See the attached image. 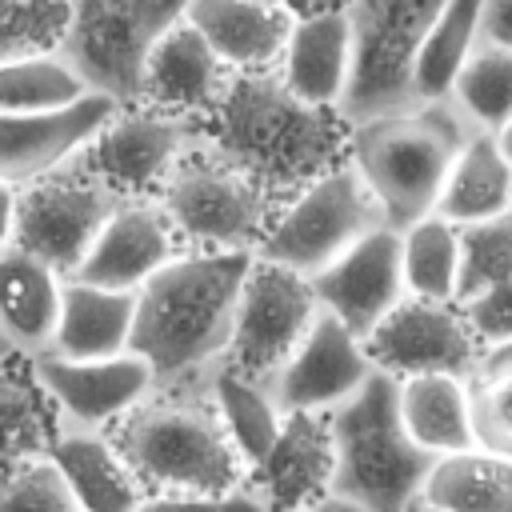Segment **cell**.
Here are the masks:
<instances>
[{
  "instance_id": "38",
  "label": "cell",
  "mask_w": 512,
  "mask_h": 512,
  "mask_svg": "<svg viewBox=\"0 0 512 512\" xmlns=\"http://www.w3.org/2000/svg\"><path fill=\"white\" fill-rule=\"evenodd\" d=\"M472 412L480 444L512 456V372L472 376Z\"/></svg>"
},
{
  "instance_id": "10",
  "label": "cell",
  "mask_w": 512,
  "mask_h": 512,
  "mask_svg": "<svg viewBox=\"0 0 512 512\" xmlns=\"http://www.w3.org/2000/svg\"><path fill=\"white\" fill-rule=\"evenodd\" d=\"M112 180L68 160L64 168L20 188L16 200V244L52 264L60 276H76L104 224L128 204Z\"/></svg>"
},
{
  "instance_id": "31",
  "label": "cell",
  "mask_w": 512,
  "mask_h": 512,
  "mask_svg": "<svg viewBox=\"0 0 512 512\" xmlns=\"http://www.w3.org/2000/svg\"><path fill=\"white\" fill-rule=\"evenodd\" d=\"M204 380H208V388L216 396V408H220V416H224L236 448L244 452L248 468L260 464L268 456V448L276 444L284 420H288L284 408L276 404V396L268 392V384H260V380L244 376L240 368H232L228 356L220 364H212L204 372Z\"/></svg>"
},
{
  "instance_id": "4",
  "label": "cell",
  "mask_w": 512,
  "mask_h": 512,
  "mask_svg": "<svg viewBox=\"0 0 512 512\" xmlns=\"http://www.w3.org/2000/svg\"><path fill=\"white\" fill-rule=\"evenodd\" d=\"M472 132L476 128L452 100H420L352 124L348 160L380 200L388 228L404 232L420 216L436 212L448 172Z\"/></svg>"
},
{
  "instance_id": "28",
  "label": "cell",
  "mask_w": 512,
  "mask_h": 512,
  "mask_svg": "<svg viewBox=\"0 0 512 512\" xmlns=\"http://www.w3.org/2000/svg\"><path fill=\"white\" fill-rule=\"evenodd\" d=\"M436 212L452 224H476L512 212V156L500 136L472 132L448 172Z\"/></svg>"
},
{
  "instance_id": "47",
  "label": "cell",
  "mask_w": 512,
  "mask_h": 512,
  "mask_svg": "<svg viewBox=\"0 0 512 512\" xmlns=\"http://www.w3.org/2000/svg\"><path fill=\"white\" fill-rule=\"evenodd\" d=\"M8 352H16V348H12V344H8V336L0 332V356H8Z\"/></svg>"
},
{
  "instance_id": "8",
  "label": "cell",
  "mask_w": 512,
  "mask_h": 512,
  "mask_svg": "<svg viewBox=\"0 0 512 512\" xmlns=\"http://www.w3.org/2000/svg\"><path fill=\"white\" fill-rule=\"evenodd\" d=\"M444 4L448 0H348L356 56L340 112L352 124L416 104L412 68Z\"/></svg>"
},
{
  "instance_id": "46",
  "label": "cell",
  "mask_w": 512,
  "mask_h": 512,
  "mask_svg": "<svg viewBox=\"0 0 512 512\" xmlns=\"http://www.w3.org/2000/svg\"><path fill=\"white\" fill-rule=\"evenodd\" d=\"M408 512H444V508H436V504H428L424 496H416V500L408 504Z\"/></svg>"
},
{
  "instance_id": "19",
  "label": "cell",
  "mask_w": 512,
  "mask_h": 512,
  "mask_svg": "<svg viewBox=\"0 0 512 512\" xmlns=\"http://www.w3.org/2000/svg\"><path fill=\"white\" fill-rule=\"evenodd\" d=\"M228 80H232V68L204 40V32L184 16L148 52L136 104H152L164 112H184V116L204 120L220 104Z\"/></svg>"
},
{
  "instance_id": "21",
  "label": "cell",
  "mask_w": 512,
  "mask_h": 512,
  "mask_svg": "<svg viewBox=\"0 0 512 512\" xmlns=\"http://www.w3.org/2000/svg\"><path fill=\"white\" fill-rule=\"evenodd\" d=\"M188 20L232 72H276L300 16L268 0H188Z\"/></svg>"
},
{
  "instance_id": "16",
  "label": "cell",
  "mask_w": 512,
  "mask_h": 512,
  "mask_svg": "<svg viewBox=\"0 0 512 512\" xmlns=\"http://www.w3.org/2000/svg\"><path fill=\"white\" fill-rule=\"evenodd\" d=\"M316 300L324 312L344 320L360 340L408 296L404 288V244L400 232L380 224L364 240H356L336 264L312 276Z\"/></svg>"
},
{
  "instance_id": "6",
  "label": "cell",
  "mask_w": 512,
  "mask_h": 512,
  "mask_svg": "<svg viewBox=\"0 0 512 512\" xmlns=\"http://www.w3.org/2000/svg\"><path fill=\"white\" fill-rule=\"evenodd\" d=\"M156 200L172 220L180 248L196 252H260L280 216V208L248 176L204 144V132L172 168Z\"/></svg>"
},
{
  "instance_id": "34",
  "label": "cell",
  "mask_w": 512,
  "mask_h": 512,
  "mask_svg": "<svg viewBox=\"0 0 512 512\" xmlns=\"http://www.w3.org/2000/svg\"><path fill=\"white\" fill-rule=\"evenodd\" d=\"M84 96L88 84L60 52L0 60V112H56Z\"/></svg>"
},
{
  "instance_id": "1",
  "label": "cell",
  "mask_w": 512,
  "mask_h": 512,
  "mask_svg": "<svg viewBox=\"0 0 512 512\" xmlns=\"http://www.w3.org/2000/svg\"><path fill=\"white\" fill-rule=\"evenodd\" d=\"M204 144L248 176L276 208L348 164L352 120L296 96L280 72H232L220 104L200 120Z\"/></svg>"
},
{
  "instance_id": "25",
  "label": "cell",
  "mask_w": 512,
  "mask_h": 512,
  "mask_svg": "<svg viewBox=\"0 0 512 512\" xmlns=\"http://www.w3.org/2000/svg\"><path fill=\"white\" fill-rule=\"evenodd\" d=\"M132 324H136V292L100 288V284L68 276L56 340L48 352L76 356V360L120 356L132 348Z\"/></svg>"
},
{
  "instance_id": "41",
  "label": "cell",
  "mask_w": 512,
  "mask_h": 512,
  "mask_svg": "<svg viewBox=\"0 0 512 512\" xmlns=\"http://www.w3.org/2000/svg\"><path fill=\"white\" fill-rule=\"evenodd\" d=\"M484 44L512 48V0H484Z\"/></svg>"
},
{
  "instance_id": "40",
  "label": "cell",
  "mask_w": 512,
  "mask_h": 512,
  "mask_svg": "<svg viewBox=\"0 0 512 512\" xmlns=\"http://www.w3.org/2000/svg\"><path fill=\"white\" fill-rule=\"evenodd\" d=\"M136 512H268V504L244 484L216 496H148Z\"/></svg>"
},
{
  "instance_id": "2",
  "label": "cell",
  "mask_w": 512,
  "mask_h": 512,
  "mask_svg": "<svg viewBox=\"0 0 512 512\" xmlns=\"http://www.w3.org/2000/svg\"><path fill=\"white\" fill-rule=\"evenodd\" d=\"M256 252H196L184 248L136 288L132 352H140L156 388L200 380L228 356L236 304Z\"/></svg>"
},
{
  "instance_id": "17",
  "label": "cell",
  "mask_w": 512,
  "mask_h": 512,
  "mask_svg": "<svg viewBox=\"0 0 512 512\" xmlns=\"http://www.w3.org/2000/svg\"><path fill=\"white\" fill-rule=\"evenodd\" d=\"M116 112L120 104L100 92L56 112H0V180L24 188L64 168Z\"/></svg>"
},
{
  "instance_id": "7",
  "label": "cell",
  "mask_w": 512,
  "mask_h": 512,
  "mask_svg": "<svg viewBox=\"0 0 512 512\" xmlns=\"http://www.w3.org/2000/svg\"><path fill=\"white\" fill-rule=\"evenodd\" d=\"M184 16L188 0H72L60 56L80 72L88 92L136 104L148 52Z\"/></svg>"
},
{
  "instance_id": "24",
  "label": "cell",
  "mask_w": 512,
  "mask_h": 512,
  "mask_svg": "<svg viewBox=\"0 0 512 512\" xmlns=\"http://www.w3.org/2000/svg\"><path fill=\"white\" fill-rule=\"evenodd\" d=\"M48 456L64 472L84 512H136L148 500L144 484L136 480V472L128 468V460L120 456L108 432L60 424Z\"/></svg>"
},
{
  "instance_id": "35",
  "label": "cell",
  "mask_w": 512,
  "mask_h": 512,
  "mask_svg": "<svg viewBox=\"0 0 512 512\" xmlns=\"http://www.w3.org/2000/svg\"><path fill=\"white\" fill-rule=\"evenodd\" d=\"M512 280V212L460 224V304Z\"/></svg>"
},
{
  "instance_id": "13",
  "label": "cell",
  "mask_w": 512,
  "mask_h": 512,
  "mask_svg": "<svg viewBox=\"0 0 512 512\" xmlns=\"http://www.w3.org/2000/svg\"><path fill=\"white\" fill-rule=\"evenodd\" d=\"M368 360L376 372H388L396 380L408 376H468L476 372L484 344L464 312L460 300H424L404 296L364 340Z\"/></svg>"
},
{
  "instance_id": "12",
  "label": "cell",
  "mask_w": 512,
  "mask_h": 512,
  "mask_svg": "<svg viewBox=\"0 0 512 512\" xmlns=\"http://www.w3.org/2000/svg\"><path fill=\"white\" fill-rule=\"evenodd\" d=\"M200 132L204 124L196 116L164 112L152 104H120V112L72 160L112 180L132 200H152L184 152L200 140Z\"/></svg>"
},
{
  "instance_id": "26",
  "label": "cell",
  "mask_w": 512,
  "mask_h": 512,
  "mask_svg": "<svg viewBox=\"0 0 512 512\" xmlns=\"http://www.w3.org/2000/svg\"><path fill=\"white\" fill-rule=\"evenodd\" d=\"M400 416L408 436L432 456H452L480 444L468 376L432 372L400 380Z\"/></svg>"
},
{
  "instance_id": "37",
  "label": "cell",
  "mask_w": 512,
  "mask_h": 512,
  "mask_svg": "<svg viewBox=\"0 0 512 512\" xmlns=\"http://www.w3.org/2000/svg\"><path fill=\"white\" fill-rule=\"evenodd\" d=\"M0 512H84L52 456L24 460L0 480Z\"/></svg>"
},
{
  "instance_id": "32",
  "label": "cell",
  "mask_w": 512,
  "mask_h": 512,
  "mask_svg": "<svg viewBox=\"0 0 512 512\" xmlns=\"http://www.w3.org/2000/svg\"><path fill=\"white\" fill-rule=\"evenodd\" d=\"M404 244V288L424 300H456L460 296V224L440 212L420 216L400 232Z\"/></svg>"
},
{
  "instance_id": "20",
  "label": "cell",
  "mask_w": 512,
  "mask_h": 512,
  "mask_svg": "<svg viewBox=\"0 0 512 512\" xmlns=\"http://www.w3.org/2000/svg\"><path fill=\"white\" fill-rule=\"evenodd\" d=\"M180 252V236L164 216L160 200H128L96 236L92 252L76 268V280L136 292Z\"/></svg>"
},
{
  "instance_id": "39",
  "label": "cell",
  "mask_w": 512,
  "mask_h": 512,
  "mask_svg": "<svg viewBox=\"0 0 512 512\" xmlns=\"http://www.w3.org/2000/svg\"><path fill=\"white\" fill-rule=\"evenodd\" d=\"M464 312L480 336L484 348H496V344H508L512 340V280L464 300Z\"/></svg>"
},
{
  "instance_id": "9",
  "label": "cell",
  "mask_w": 512,
  "mask_h": 512,
  "mask_svg": "<svg viewBox=\"0 0 512 512\" xmlns=\"http://www.w3.org/2000/svg\"><path fill=\"white\" fill-rule=\"evenodd\" d=\"M380 224H388L384 208L364 184V176L356 172V164L348 160L280 208L256 256L276 260L312 280L316 272L336 264L356 240H364Z\"/></svg>"
},
{
  "instance_id": "11",
  "label": "cell",
  "mask_w": 512,
  "mask_h": 512,
  "mask_svg": "<svg viewBox=\"0 0 512 512\" xmlns=\"http://www.w3.org/2000/svg\"><path fill=\"white\" fill-rule=\"evenodd\" d=\"M316 316H320V300L312 280L276 260L256 256L240 288L228 364L260 384H272V376L304 344Z\"/></svg>"
},
{
  "instance_id": "30",
  "label": "cell",
  "mask_w": 512,
  "mask_h": 512,
  "mask_svg": "<svg viewBox=\"0 0 512 512\" xmlns=\"http://www.w3.org/2000/svg\"><path fill=\"white\" fill-rule=\"evenodd\" d=\"M484 40V0H448L420 44L412 68V100H448L460 68Z\"/></svg>"
},
{
  "instance_id": "42",
  "label": "cell",
  "mask_w": 512,
  "mask_h": 512,
  "mask_svg": "<svg viewBox=\"0 0 512 512\" xmlns=\"http://www.w3.org/2000/svg\"><path fill=\"white\" fill-rule=\"evenodd\" d=\"M16 200H20V188L0 180V252L16 244Z\"/></svg>"
},
{
  "instance_id": "15",
  "label": "cell",
  "mask_w": 512,
  "mask_h": 512,
  "mask_svg": "<svg viewBox=\"0 0 512 512\" xmlns=\"http://www.w3.org/2000/svg\"><path fill=\"white\" fill-rule=\"evenodd\" d=\"M376 364L364 352V340L320 308L316 324L308 328L304 344L292 352V360L272 376L268 392L288 412H336L344 400H352L368 380Z\"/></svg>"
},
{
  "instance_id": "27",
  "label": "cell",
  "mask_w": 512,
  "mask_h": 512,
  "mask_svg": "<svg viewBox=\"0 0 512 512\" xmlns=\"http://www.w3.org/2000/svg\"><path fill=\"white\" fill-rule=\"evenodd\" d=\"M60 432V412L44 392L32 356H0V480L24 460L48 456Z\"/></svg>"
},
{
  "instance_id": "44",
  "label": "cell",
  "mask_w": 512,
  "mask_h": 512,
  "mask_svg": "<svg viewBox=\"0 0 512 512\" xmlns=\"http://www.w3.org/2000/svg\"><path fill=\"white\" fill-rule=\"evenodd\" d=\"M268 4H280L292 16H316V12H328V8H348V0H268Z\"/></svg>"
},
{
  "instance_id": "45",
  "label": "cell",
  "mask_w": 512,
  "mask_h": 512,
  "mask_svg": "<svg viewBox=\"0 0 512 512\" xmlns=\"http://www.w3.org/2000/svg\"><path fill=\"white\" fill-rule=\"evenodd\" d=\"M300 512H368L364 504H356V500H348V496H340V492H328V496H320V500H312L308 508H300Z\"/></svg>"
},
{
  "instance_id": "22",
  "label": "cell",
  "mask_w": 512,
  "mask_h": 512,
  "mask_svg": "<svg viewBox=\"0 0 512 512\" xmlns=\"http://www.w3.org/2000/svg\"><path fill=\"white\" fill-rule=\"evenodd\" d=\"M352 56H356V44H352L348 8H328L296 20L276 72L296 96L340 108L352 84Z\"/></svg>"
},
{
  "instance_id": "5",
  "label": "cell",
  "mask_w": 512,
  "mask_h": 512,
  "mask_svg": "<svg viewBox=\"0 0 512 512\" xmlns=\"http://www.w3.org/2000/svg\"><path fill=\"white\" fill-rule=\"evenodd\" d=\"M336 444L332 492L364 504L368 512H408L420 496L436 456L424 452L400 416V380L372 372V380L328 412Z\"/></svg>"
},
{
  "instance_id": "23",
  "label": "cell",
  "mask_w": 512,
  "mask_h": 512,
  "mask_svg": "<svg viewBox=\"0 0 512 512\" xmlns=\"http://www.w3.org/2000/svg\"><path fill=\"white\" fill-rule=\"evenodd\" d=\"M64 280L52 264L20 244L0 252V332L20 356H40L56 340Z\"/></svg>"
},
{
  "instance_id": "3",
  "label": "cell",
  "mask_w": 512,
  "mask_h": 512,
  "mask_svg": "<svg viewBox=\"0 0 512 512\" xmlns=\"http://www.w3.org/2000/svg\"><path fill=\"white\" fill-rule=\"evenodd\" d=\"M108 436L148 496H216L248 484V460L236 448L208 380L152 388Z\"/></svg>"
},
{
  "instance_id": "43",
  "label": "cell",
  "mask_w": 512,
  "mask_h": 512,
  "mask_svg": "<svg viewBox=\"0 0 512 512\" xmlns=\"http://www.w3.org/2000/svg\"><path fill=\"white\" fill-rule=\"evenodd\" d=\"M496 372H512V340L496 344V348H484V356H480L472 376H496Z\"/></svg>"
},
{
  "instance_id": "48",
  "label": "cell",
  "mask_w": 512,
  "mask_h": 512,
  "mask_svg": "<svg viewBox=\"0 0 512 512\" xmlns=\"http://www.w3.org/2000/svg\"><path fill=\"white\" fill-rule=\"evenodd\" d=\"M500 140H504V148H508V156H512V128H508V132H504Z\"/></svg>"
},
{
  "instance_id": "18",
  "label": "cell",
  "mask_w": 512,
  "mask_h": 512,
  "mask_svg": "<svg viewBox=\"0 0 512 512\" xmlns=\"http://www.w3.org/2000/svg\"><path fill=\"white\" fill-rule=\"evenodd\" d=\"M336 480V444L328 412H288L276 444L248 472V488L268 512H300L328 496Z\"/></svg>"
},
{
  "instance_id": "33",
  "label": "cell",
  "mask_w": 512,
  "mask_h": 512,
  "mask_svg": "<svg viewBox=\"0 0 512 512\" xmlns=\"http://www.w3.org/2000/svg\"><path fill=\"white\" fill-rule=\"evenodd\" d=\"M448 100L476 132L504 136L512 128V48L484 44L460 68Z\"/></svg>"
},
{
  "instance_id": "29",
  "label": "cell",
  "mask_w": 512,
  "mask_h": 512,
  "mask_svg": "<svg viewBox=\"0 0 512 512\" xmlns=\"http://www.w3.org/2000/svg\"><path fill=\"white\" fill-rule=\"evenodd\" d=\"M420 496L444 512H512V456L484 444L436 456Z\"/></svg>"
},
{
  "instance_id": "36",
  "label": "cell",
  "mask_w": 512,
  "mask_h": 512,
  "mask_svg": "<svg viewBox=\"0 0 512 512\" xmlns=\"http://www.w3.org/2000/svg\"><path fill=\"white\" fill-rule=\"evenodd\" d=\"M72 0H0V60L60 52Z\"/></svg>"
},
{
  "instance_id": "14",
  "label": "cell",
  "mask_w": 512,
  "mask_h": 512,
  "mask_svg": "<svg viewBox=\"0 0 512 512\" xmlns=\"http://www.w3.org/2000/svg\"><path fill=\"white\" fill-rule=\"evenodd\" d=\"M32 368L44 392L52 396L64 428L108 432L120 416H128L156 388L152 364L132 348L120 356H96V360L40 352L32 356Z\"/></svg>"
}]
</instances>
